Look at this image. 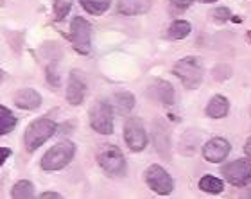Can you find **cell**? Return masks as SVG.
<instances>
[{
    "mask_svg": "<svg viewBox=\"0 0 251 199\" xmlns=\"http://www.w3.org/2000/svg\"><path fill=\"white\" fill-rule=\"evenodd\" d=\"M81 5L88 15L100 16L110 9L111 0H81Z\"/></svg>",
    "mask_w": 251,
    "mask_h": 199,
    "instance_id": "obj_20",
    "label": "cell"
},
{
    "mask_svg": "<svg viewBox=\"0 0 251 199\" xmlns=\"http://www.w3.org/2000/svg\"><path fill=\"white\" fill-rule=\"evenodd\" d=\"M74 0H54V16L56 20H65V16L72 9Z\"/></svg>",
    "mask_w": 251,
    "mask_h": 199,
    "instance_id": "obj_23",
    "label": "cell"
},
{
    "mask_svg": "<svg viewBox=\"0 0 251 199\" xmlns=\"http://www.w3.org/2000/svg\"><path fill=\"white\" fill-rule=\"evenodd\" d=\"M230 151H231L230 142L226 140V138L215 136V138H210L203 146V158L210 163H221L228 158Z\"/></svg>",
    "mask_w": 251,
    "mask_h": 199,
    "instance_id": "obj_11",
    "label": "cell"
},
{
    "mask_svg": "<svg viewBox=\"0 0 251 199\" xmlns=\"http://www.w3.org/2000/svg\"><path fill=\"white\" fill-rule=\"evenodd\" d=\"M47 81L52 86H59V74L56 70V65H49L47 67Z\"/></svg>",
    "mask_w": 251,
    "mask_h": 199,
    "instance_id": "obj_26",
    "label": "cell"
},
{
    "mask_svg": "<svg viewBox=\"0 0 251 199\" xmlns=\"http://www.w3.org/2000/svg\"><path fill=\"white\" fill-rule=\"evenodd\" d=\"M146 183L152 192H156L160 196H169L174 190L173 176L162 165H151V167H147Z\"/></svg>",
    "mask_w": 251,
    "mask_h": 199,
    "instance_id": "obj_9",
    "label": "cell"
},
{
    "mask_svg": "<svg viewBox=\"0 0 251 199\" xmlns=\"http://www.w3.org/2000/svg\"><path fill=\"white\" fill-rule=\"evenodd\" d=\"M124 140L126 146L129 147L133 152H140L146 149L147 142V131L144 127V122L138 117H129L124 124Z\"/></svg>",
    "mask_w": 251,
    "mask_h": 199,
    "instance_id": "obj_8",
    "label": "cell"
},
{
    "mask_svg": "<svg viewBox=\"0 0 251 199\" xmlns=\"http://www.w3.org/2000/svg\"><path fill=\"white\" fill-rule=\"evenodd\" d=\"M248 40H250V42H251V31L248 32Z\"/></svg>",
    "mask_w": 251,
    "mask_h": 199,
    "instance_id": "obj_32",
    "label": "cell"
},
{
    "mask_svg": "<svg viewBox=\"0 0 251 199\" xmlns=\"http://www.w3.org/2000/svg\"><path fill=\"white\" fill-rule=\"evenodd\" d=\"M15 104L20 110H36L42 106V95L34 88H20L15 94Z\"/></svg>",
    "mask_w": 251,
    "mask_h": 199,
    "instance_id": "obj_14",
    "label": "cell"
},
{
    "mask_svg": "<svg viewBox=\"0 0 251 199\" xmlns=\"http://www.w3.org/2000/svg\"><path fill=\"white\" fill-rule=\"evenodd\" d=\"M169 2H171L176 9H187V7H190V5H192L194 0H169Z\"/></svg>",
    "mask_w": 251,
    "mask_h": 199,
    "instance_id": "obj_27",
    "label": "cell"
},
{
    "mask_svg": "<svg viewBox=\"0 0 251 199\" xmlns=\"http://www.w3.org/2000/svg\"><path fill=\"white\" fill-rule=\"evenodd\" d=\"M173 74L183 83L185 88L188 90H196L203 81V74L204 68L201 59L196 58V56H187V58L176 61L173 67Z\"/></svg>",
    "mask_w": 251,
    "mask_h": 199,
    "instance_id": "obj_1",
    "label": "cell"
},
{
    "mask_svg": "<svg viewBox=\"0 0 251 199\" xmlns=\"http://www.w3.org/2000/svg\"><path fill=\"white\" fill-rule=\"evenodd\" d=\"M152 146L163 160L173 158V146H171V133L162 121H154L152 124Z\"/></svg>",
    "mask_w": 251,
    "mask_h": 199,
    "instance_id": "obj_12",
    "label": "cell"
},
{
    "mask_svg": "<svg viewBox=\"0 0 251 199\" xmlns=\"http://www.w3.org/2000/svg\"><path fill=\"white\" fill-rule=\"evenodd\" d=\"M244 151H246L248 158H250V160H251V136L246 140V146H244Z\"/></svg>",
    "mask_w": 251,
    "mask_h": 199,
    "instance_id": "obj_30",
    "label": "cell"
},
{
    "mask_svg": "<svg viewBox=\"0 0 251 199\" xmlns=\"http://www.w3.org/2000/svg\"><path fill=\"white\" fill-rule=\"evenodd\" d=\"M201 2H204V4H210V2H217V0H201Z\"/></svg>",
    "mask_w": 251,
    "mask_h": 199,
    "instance_id": "obj_31",
    "label": "cell"
},
{
    "mask_svg": "<svg viewBox=\"0 0 251 199\" xmlns=\"http://www.w3.org/2000/svg\"><path fill=\"white\" fill-rule=\"evenodd\" d=\"M70 43L83 56L92 52V24L83 16H74L70 22Z\"/></svg>",
    "mask_w": 251,
    "mask_h": 199,
    "instance_id": "obj_5",
    "label": "cell"
},
{
    "mask_svg": "<svg viewBox=\"0 0 251 199\" xmlns=\"http://www.w3.org/2000/svg\"><path fill=\"white\" fill-rule=\"evenodd\" d=\"M192 32V25L187 20H174L167 31V38L171 40H185Z\"/></svg>",
    "mask_w": 251,
    "mask_h": 199,
    "instance_id": "obj_19",
    "label": "cell"
},
{
    "mask_svg": "<svg viewBox=\"0 0 251 199\" xmlns=\"http://www.w3.org/2000/svg\"><path fill=\"white\" fill-rule=\"evenodd\" d=\"M212 75H214L215 81H226V79L231 77V67L226 63H219L217 67H214Z\"/></svg>",
    "mask_w": 251,
    "mask_h": 199,
    "instance_id": "obj_24",
    "label": "cell"
},
{
    "mask_svg": "<svg viewBox=\"0 0 251 199\" xmlns=\"http://www.w3.org/2000/svg\"><path fill=\"white\" fill-rule=\"evenodd\" d=\"M16 126V117L13 115V111L9 108L0 104V136L7 135L9 131H13Z\"/></svg>",
    "mask_w": 251,
    "mask_h": 199,
    "instance_id": "obj_21",
    "label": "cell"
},
{
    "mask_svg": "<svg viewBox=\"0 0 251 199\" xmlns=\"http://www.w3.org/2000/svg\"><path fill=\"white\" fill-rule=\"evenodd\" d=\"M86 90H88V84H86V77L81 70H72L70 75H68V83H67V102L72 106H79L84 100V95H86Z\"/></svg>",
    "mask_w": 251,
    "mask_h": 199,
    "instance_id": "obj_10",
    "label": "cell"
},
{
    "mask_svg": "<svg viewBox=\"0 0 251 199\" xmlns=\"http://www.w3.org/2000/svg\"><path fill=\"white\" fill-rule=\"evenodd\" d=\"M11 196H13L15 199L34 198V185H32L31 181H27V179H22V181H18V183L13 187Z\"/></svg>",
    "mask_w": 251,
    "mask_h": 199,
    "instance_id": "obj_22",
    "label": "cell"
},
{
    "mask_svg": "<svg viewBox=\"0 0 251 199\" xmlns=\"http://www.w3.org/2000/svg\"><path fill=\"white\" fill-rule=\"evenodd\" d=\"M199 190H203L206 194H221L225 190V181L215 178V176L206 174V176L199 179Z\"/></svg>",
    "mask_w": 251,
    "mask_h": 199,
    "instance_id": "obj_18",
    "label": "cell"
},
{
    "mask_svg": "<svg viewBox=\"0 0 251 199\" xmlns=\"http://www.w3.org/2000/svg\"><path fill=\"white\" fill-rule=\"evenodd\" d=\"M13 154L9 147H0V167L5 163V160H9V156Z\"/></svg>",
    "mask_w": 251,
    "mask_h": 199,
    "instance_id": "obj_28",
    "label": "cell"
},
{
    "mask_svg": "<svg viewBox=\"0 0 251 199\" xmlns=\"http://www.w3.org/2000/svg\"><path fill=\"white\" fill-rule=\"evenodd\" d=\"M223 176L233 187H246L251 183V160H233L223 165Z\"/></svg>",
    "mask_w": 251,
    "mask_h": 199,
    "instance_id": "obj_7",
    "label": "cell"
},
{
    "mask_svg": "<svg viewBox=\"0 0 251 199\" xmlns=\"http://www.w3.org/2000/svg\"><path fill=\"white\" fill-rule=\"evenodd\" d=\"M212 18L219 24H225V22L231 20V11L228 7H217V9L212 11Z\"/></svg>",
    "mask_w": 251,
    "mask_h": 199,
    "instance_id": "obj_25",
    "label": "cell"
},
{
    "mask_svg": "<svg viewBox=\"0 0 251 199\" xmlns=\"http://www.w3.org/2000/svg\"><path fill=\"white\" fill-rule=\"evenodd\" d=\"M56 129H58L56 122L47 119V117L36 119L27 126L25 135H24V146L29 152L36 151L38 147H42L56 133Z\"/></svg>",
    "mask_w": 251,
    "mask_h": 199,
    "instance_id": "obj_2",
    "label": "cell"
},
{
    "mask_svg": "<svg viewBox=\"0 0 251 199\" xmlns=\"http://www.w3.org/2000/svg\"><path fill=\"white\" fill-rule=\"evenodd\" d=\"M154 0H121L119 2V13L124 16H136L144 15L152 7Z\"/></svg>",
    "mask_w": 251,
    "mask_h": 199,
    "instance_id": "obj_16",
    "label": "cell"
},
{
    "mask_svg": "<svg viewBox=\"0 0 251 199\" xmlns=\"http://www.w3.org/2000/svg\"><path fill=\"white\" fill-rule=\"evenodd\" d=\"M113 106L106 100H97L92 108H90L88 119L92 129L100 135H111L113 133Z\"/></svg>",
    "mask_w": 251,
    "mask_h": 199,
    "instance_id": "obj_6",
    "label": "cell"
},
{
    "mask_svg": "<svg viewBox=\"0 0 251 199\" xmlns=\"http://www.w3.org/2000/svg\"><path fill=\"white\" fill-rule=\"evenodd\" d=\"M97 163L108 176H124L127 169L122 151L117 146H110V144H104L97 151Z\"/></svg>",
    "mask_w": 251,
    "mask_h": 199,
    "instance_id": "obj_4",
    "label": "cell"
},
{
    "mask_svg": "<svg viewBox=\"0 0 251 199\" xmlns=\"http://www.w3.org/2000/svg\"><path fill=\"white\" fill-rule=\"evenodd\" d=\"M204 111H206V115L210 119H225L228 115V111H230V100L226 99L225 95H214L208 100Z\"/></svg>",
    "mask_w": 251,
    "mask_h": 199,
    "instance_id": "obj_17",
    "label": "cell"
},
{
    "mask_svg": "<svg viewBox=\"0 0 251 199\" xmlns=\"http://www.w3.org/2000/svg\"><path fill=\"white\" fill-rule=\"evenodd\" d=\"M111 106L119 115H127L133 108H135V95L127 92V90H119L111 95Z\"/></svg>",
    "mask_w": 251,
    "mask_h": 199,
    "instance_id": "obj_15",
    "label": "cell"
},
{
    "mask_svg": "<svg viewBox=\"0 0 251 199\" xmlns=\"http://www.w3.org/2000/svg\"><path fill=\"white\" fill-rule=\"evenodd\" d=\"M248 196H250V198H251V190H250V194H248Z\"/></svg>",
    "mask_w": 251,
    "mask_h": 199,
    "instance_id": "obj_33",
    "label": "cell"
},
{
    "mask_svg": "<svg viewBox=\"0 0 251 199\" xmlns=\"http://www.w3.org/2000/svg\"><path fill=\"white\" fill-rule=\"evenodd\" d=\"M40 198H43V199H47V198H54V199H59L61 198V194H58V192H43Z\"/></svg>",
    "mask_w": 251,
    "mask_h": 199,
    "instance_id": "obj_29",
    "label": "cell"
},
{
    "mask_svg": "<svg viewBox=\"0 0 251 199\" xmlns=\"http://www.w3.org/2000/svg\"><path fill=\"white\" fill-rule=\"evenodd\" d=\"M74 156H75V146L72 142L61 140L43 154L42 169L43 171H61L72 162Z\"/></svg>",
    "mask_w": 251,
    "mask_h": 199,
    "instance_id": "obj_3",
    "label": "cell"
},
{
    "mask_svg": "<svg viewBox=\"0 0 251 199\" xmlns=\"http://www.w3.org/2000/svg\"><path fill=\"white\" fill-rule=\"evenodd\" d=\"M147 97H151L152 100H156L160 104L173 106L174 104V88L173 84L163 81V79H156L149 84L147 88Z\"/></svg>",
    "mask_w": 251,
    "mask_h": 199,
    "instance_id": "obj_13",
    "label": "cell"
}]
</instances>
